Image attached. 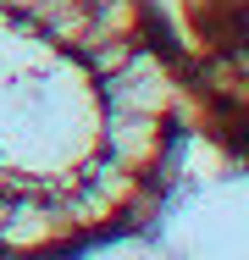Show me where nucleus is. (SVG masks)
<instances>
[{
    "mask_svg": "<svg viewBox=\"0 0 249 260\" xmlns=\"http://www.w3.org/2000/svg\"><path fill=\"white\" fill-rule=\"evenodd\" d=\"M172 39L189 133L249 172V0H177Z\"/></svg>",
    "mask_w": 249,
    "mask_h": 260,
    "instance_id": "f03ea898",
    "label": "nucleus"
},
{
    "mask_svg": "<svg viewBox=\"0 0 249 260\" xmlns=\"http://www.w3.org/2000/svg\"><path fill=\"white\" fill-rule=\"evenodd\" d=\"M189 105L161 0H0V255H78L172 200Z\"/></svg>",
    "mask_w": 249,
    "mask_h": 260,
    "instance_id": "f257e3e1",
    "label": "nucleus"
}]
</instances>
